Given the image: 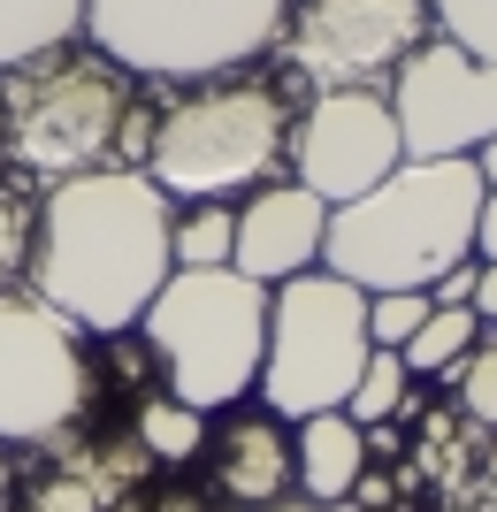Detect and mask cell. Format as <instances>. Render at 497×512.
<instances>
[{
  "instance_id": "cell-28",
  "label": "cell",
  "mask_w": 497,
  "mask_h": 512,
  "mask_svg": "<svg viewBox=\"0 0 497 512\" xmlns=\"http://www.w3.org/2000/svg\"><path fill=\"white\" fill-rule=\"evenodd\" d=\"M352 497H360V505H390V482H383V474H360V490H352Z\"/></svg>"
},
{
  "instance_id": "cell-22",
  "label": "cell",
  "mask_w": 497,
  "mask_h": 512,
  "mask_svg": "<svg viewBox=\"0 0 497 512\" xmlns=\"http://www.w3.org/2000/svg\"><path fill=\"white\" fill-rule=\"evenodd\" d=\"M429 321V291H383L368 299V344L375 352H406V337Z\"/></svg>"
},
{
  "instance_id": "cell-13",
  "label": "cell",
  "mask_w": 497,
  "mask_h": 512,
  "mask_svg": "<svg viewBox=\"0 0 497 512\" xmlns=\"http://www.w3.org/2000/svg\"><path fill=\"white\" fill-rule=\"evenodd\" d=\"M291 474L306 482L314 505H345L368 474V436L352 413H306L299 421V444H291Z\"/></svg>"
},
{
  "instance_id": "cell-14",
  "label": "cell",
  "mask_w": 497,
  "mask_h": 512,
  "mask_svg": "<svg viewBox=\"0 0 497 512\" xmlns=\"http://www.w3.org/2000/svg\"><path fill=\"white\" fill-rule=\"evenodd\" d=\"M291 482V444L276 436V421H238L222 436V490L238 505H276Z\"/></svg>"
},
{
  "instance_id": "cell-10",
  "label": "cell",
  "mask_w": 497,
  "mask_h": 512,
  "mask_svg": "<svg viewBox=\"0 0 497 512\" xmlns=\"http://www.w3.org/2000/svg\"><path fill=\"white\" fill-rule=\"evenodd\" d=\"M390 115L406 161H467L497 138V62H475L452 39H421L390 77Z\"/></svg>"
},
{
  "instance_id": "cell-26",
  "label": "cell",
  "mask_w": 497,
  "mask_h": 512,
  "mask_svg": "<svg viewBox=\"0 0 497 512\" xmlns=\"http://www.w3.org/2000/svg\"><path fill=\"white\" fill-rule=\"evenodd\" d=\"M475 253H482V268H497V192L482 199V222H475Z\"/></svg>"
},
{
  "instance_id": "cell-25",
  "label": "cell",
  "mask_w": 497,
  "mask_h": 512,
  "mask_svg": "<svg viewBox=\"0 0 497 512\" xmlns=\"http://www.w3.org/2000/svg\"><path fill=\"white\" fill-rule=\"evenodd\" d=\"M475 283H482V268H467V260H459L452 276L429 283V306H475Z\"/></svg>"
},
{
  "instance_id": "cell-18",
  "label": "cell",
  "mask_w": 497,
  "mask_h": 512,
  "mask_svg": "<svg viewBox=\"0 0 497 512\" xmlns=\"http://www.w3.org/2000/svg\"><path fill=\"white\" fill-rule=\"evenodd\" d=\"M138 444H146L153 459H192V451L207 444V413L184 406V398H146V406H138Z\"/></svg>"
},
{
  "instance_id": "cell-31",
  "label": "cell",
  "mask_w": 497,
  "mask_h": 512,
  "mask_svg": "<svg viewBox=\"0 0 497 512\" xmlns=\"http://www.w3.org/2000/svg\"><path fill=\"white\" fill-rule=\"evenodd\" d=\"M8 490H16V474H8V451H0V505H8Z\"/></svg>"
},
{
  "instance_id": "cell-8",
  "label": "cell",
  "mask_w": 497,
  "mask_h": 512,
  "mask_svg": "<svg viewBox=\"0 0 497 512\" xmlns=\"http://www.w3.org/2000/svg\"><path fill=\"white\" fill-rule=\"evenodd\" d=\"M92 398V367L77 321L54 314L39 291H0V444L62 436Z\"/></svg>"
},
{
  "instance_id": "cell-23",
  "label": "cell",
  "mask_w": 497,
  "mask_h": 512,
  "mask_svg": "<svg viewBox=\"0 0 497 512\" xmlns=\"http://www.w3.org/2000/svg\"><path fill=\"white\" fill-rule=\"evenodd\" d=\"M452 383H459V406L497 428V344H475V352L452 367Z\"/></svg>"
},
{
  "instance_id": "cell-15",
  "label": "cell",
  "mask_w": 497,
  "mask_h": 512,
  "mask_svg": "<svg viewBox=\"0 0 497 512\" xmlns=\"http://www.w3.org/2000/svg\"><path fill=\"white\" fill-rule=\"evenodd\" d=\"M85 31V0H0V69L46 62Z\"/></svg>"
},
{
  "instance_id": "cell-24",
  "label": "cell",
  "mask_w": 497,
  "mask_h": 512,
  "mask_svg": "<svg viewBox=\"0 0 497 512\" xmlns=\"http://www.w3.org/2000/svg\"><path fill=\"white\" fill-rule=\"evenodd\" d=\"M31 512H100L85 474H46L39 490H31Z\"/></svg>"
},
{
  "instance_id": "cell-17",
  "label": "cell",
  "mask_w": 497,
  "mask_h": 512,
  "mask_svg": "<svg viewBox=\"0 0 497 512\" xmlns=\"http://www.w3.org/2000/svg\"><path fill=\"white\" fill-rule=\"evenodd\" d=\"M230 245H238V207H222V199L176 214V230H169L176 268H230Z\"/></svg>"
},
{
  "instance_id": "cell-27",
  "label": "cell",
  "mask_w": 497,
  "mask_h": 512,
  "mask_svg": "<svg viewBox=\"0 0 497 512\" xmlns=\"http://www.w3.org/2000/svg\"><path fill=\"white\" fill-rule=\"evenodd\" d=\"M475 321H497V268H482L475 283Z\"/></svg>"
},
{
  "instance_id": "cell-30",
  "label": "cell",
  "mask_w": 497,
  "mask_h": 512,
  "mask_svg": "<svg viewBox=\"0 0 497 512\" xmlns=\"http://www.w3.org/2000/svg\"><path fill=\"white\" fill-rule=\"evenodd\" d=\"M153 512H207V505H199L192 490H176V497H161V505H153Z\"/></svg>"
},
{
  "instance_id": "cell-4",
  "label": "cell",
  "mask_w": 497,
  "mask_h": 512,
  "mask_svg": "<svg viewBox=\"0 0 497 512\" xmlns=\"http://www.w3.org/2000/svg\"><path fill=\"white\" fill-rule=\"evenodd\" d=\"M123 123H130V77L108 54H46V62L8 69L0 146L16 169L46 176V184L115 169Z\"/></svg>"
},
{
  "instance_id": "cell-9",
  "label": "cell",
  "mask_w": 497,
  "mask_h": 512,
  "mask_svg": "<svg viewBox=\"0 0 497 512\" xmlns=\"http://www.w3.org/2000/svg\"><path fill=\"white\" fill-rule=\"evenodd\" d=\"M429 39V0H291L283 62L314 92H375Z\"/></svg>"
},
{
  "instance_id": "cell-32",
  "label": "cell",
  "mask_w": 497,
  "mask_h": 512,
  "mask_svg": "<svg viewBox=\"0 0 497 512\" xmlns=\"http://www.w3.org/2000/svg\"><path fill=\"white\" fill-rule=\"evenodd\" d=\"M268 512H322V505H268Z\"/></svg>"
},
{
  "instance_id": "cell-2",
  "label": "cell",
  "mask_w": 497,
  "mask_h": 512,
  "mask_svg": "<svg viewBox=\"0 0 497 512\" xmlns=\"http://www.w3.org/2000/svg\"><path fill=\"white\" fill-rule=\"evenodd\" d=\"M482 169L467 161H406L390 169L375 192L329 207L322 260L329 276L360 283L368 299L383 291H429L436 276H452L475 253V222H482Z\"/></svg>"
},
{
  "instance_id": "cell-6",
  "label": "cell",
  "mask_w": 497,
  "mask_h": 512,
  "mask_svg": "<svg viewBox=\"0 0 497 512\" xmlns=\"http://www.w3.org/2000/svg\"><path fill=\"white\" fill-rule=\"evenodd\" d=\"M291 146V115H283L276 85H215V92H184L176 107L153 115V146H146V176L169 199H230L245 184L283 161Z\"/></svg>"
},
{
  "instance_id": "cell-20",
  "label": "cell",
  "mask_w": 497,
  "mask_h": 512,
  "mask_svg": "<svg viewBox=\"0 0 497 512\" xmlns=\"http://www.w3.org/2000/svg\"><path fill=\"white\" fill-rule=\"evenodd\" d=\"M31 245H39V207L0 184V291H16V276H31Z\"/></svg>"
},
{
  "instance_id": "cell-21",
  "label": "cell",
  "mask_w": 497,
  "mask_h": 512,
  "mask_svg": "<svg viewBox=\"0 0 497 512\" xmlns=\"http://www.w3.org/2000/svg\"><path fill=\"white\" fill-rule=\"evenodd\" d=\"M429 8L452 46H467L475 62H497V0H429Z\"/></svg>"
},
{
  "instance_id": "cell-1",
  "label": "cell",
  "mask_w": 497,
  "mask_h": 512,
  "mask_svg": "<svg viewBox=\"0 0 497 512\" xmlns=\"http://www.w3.org/2000/svg\"><path fill=\"white\" fill-rule=\"evenodd\" d=\"M169 192L146 169H92L54 184L39 207L31 291L92 337H123L146 321L161 283L176 276L169 253Z\"/></svg>"
},
{
  "instance_id": "cell-3",
  "label": "cell",
  "mask_w": 497,
  "mask_h": 512,
  "mask_svg": "<svg viewBox=\"0 0 497 512\" xmlns=\"http://www.w3.org/2000/svg\"><path fill=\"white\" fill-rule=\"evenodd\" d=\"M146 352L169 375V398L222 413L260 383L268 360V291L238 268H176L146 306Z\"/></svg>"
},
{
  "instance_id": "cell-7",
  "label": "cell",
  "mask_w": 497,
  "mask_h": 512,
  "mask_svg": "<svg viewBox=\"0 0 497 512\" xmlns=\"http://www.w3.org/2000/svg\"><path fill=\"white\" fill-rule=\"evenodd\" d=\"M368 291L345 276H291L268 291V360H260V398L283 421L306 413H345L360 367H368Z\"/></svg>"
},
{
  "instance_id": "cell-29",
  "label": "cell",
  "mask_w": 497,
  "mask_h": 512,
  "mask_svg": "<svg viewBox=\"0 0 497 512\" xmlns=\"http://www.w3.org/2000/svg\"><path fill=\"white\" fill-rule=\"evenodd\" d=\"M475 169H482V192H497V138L475 153Z\"/></svg>"
},
{
  "instance_id": "cell-16",
  "label": "cell",
  "mask_w": 497,
  "mask_h": 512,
  "mask_svg": "<svg viewBox=\"0 0 497 512\" xmlns=\"http://www.w3.org/2000/svg\"><path fill=\"white\" fill-rule=\"evenodd\" d=\"M475 329H482L475 306H429V321L406 337L398 360H406V375H452V367L475 352Z\"/></svg>"
},
{
  "instance_id": "cell-19",
  "label": "cell",
  "mask_w": 497,
  "mask_h": 512,
  "mask_svg": "<svg viewBox=\"0 0 497 512\" xmlns=\"http://www.w3.org/2000/svg\"><path fill=\"white\" fill-rule=\"evenodd\" d=\"M406 360L398 352H368V367H360V383H352V398H345V413L360 428H375V421H398L406 413Z\"/></svg>"
},
{
  "instance_id": "cell-11",
  "label": "cell",
  "mask_w": 497,
  "mask_h": 512,
  "mask_svg": "<svg viewBox=\"0 0 497 512\" xmlns=\"http://www.w3.org/2000/svg\"><path fill=\"white\" fill-rule=\"evenodd\" d=\"M291 161H299V184L329 207L375 192L390 169H406V138H398V115H390L383 92H322L291 123Z\"/></svg>"
},
{
  "instance_id": "cell-12",
  "label": "cell",
  "mask_w": 497,
  "mask_h": 512,
  "mask_svg": "<svg viewBox=\"0 0 497 512\" xmlns=\"http://www.w3.org/2000/svg\"><path fill=\"white\" fill-rule=\"evenodd\" d=\"M322 237H329V199H314L306 184H268L238 207V245H230V268L260 291L306 276L322 260Z\"/></svg>"
},
{
  "instance_id": "cell-5",
  "label": "cell",
  "mask_w": 497,
  "mask_h": 512,
  "mask_svg": "<svg viewBox=\"0 0 497 512\" xmlns=\"http://www.w3.org/2000/svg\"><path fill=\"white\" fill-rule=\"evenodd\" d=\"M291 0H85V31L123 77H230L283 39Z\"/></svg>"
}]
</instances>
